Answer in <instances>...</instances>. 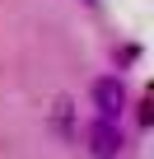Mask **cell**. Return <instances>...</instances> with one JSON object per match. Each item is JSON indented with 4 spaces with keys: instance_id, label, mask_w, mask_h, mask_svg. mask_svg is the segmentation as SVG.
Instances as JSON below:
<instances>
[{
    "instance_id": "obj_1",
    "label": "cell",
    "mask_w": 154,
    "mask_h": 159,
    "mask_svg": "<svg viewBox=\"0 0 154 159\" xmlns=\"http://www.w3.org/2000/svg\"><path fill=\"white\" fill-rule=\"evenodd\" d=\"M94 108H98V117H103V122H117V117L126 112V84H121L117 75L94 80Z\"/></svg>"
},
{
    "instance_id": "obj_2",
    "label": "cell",
    "mask_w": 154,
    "mask_h": 159,
    "mask_svg": "<svg viewBox=\"0 0 154 159\" xmlns=\"http://www.w3.org/2000/svg\"><path fill=\"white\" fill-rule=\"evenodd\" d=\"M89 154H94V159H117V154H121V126L98 117V122L89 126Z\"/></svg>"
},
{
    "instance_id": "obj_3",
    "label": "cell",
    "mask_w": 154,
    "mask_h": 159,
    "mask_svg": "<svg viewBox=\"0 0 154 159\" xmlns=\"http://www.w3.org/2000/svg\"><path fill=\"white\" fill-rule=\"evenodd\" d=\"M56 126H61V136H70V98L56 103Z\"/></svg>"
}]
</instances>
